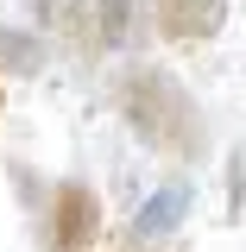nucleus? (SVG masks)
I'll list each match as a JSON object with an SVG mask.
<instances>
[{"instance_id":"1","label":"nucleus","mask_w":246,"mask_h":252,"mask_svg":"<svg viewBox=\"0 0 246 252\" xmlns=\"http://www.w3.org/2000/svg\"><path fill=\"white\" fill-rule=\"evenodd\" d=\"M114 101H120L126 126H133L152 152H164V158H202L209 126H202V114H196V101H189V89L177 82V76L139 63V69H126V76H120Z\"/></svg>"},{"instance_id":"2","label":"nucleus","mask_w":246,"mask_h":252,"mask_svg":"<svg viewBox=\"0 0 246 252\" xmlns=\"http://www.w3.org/2000/svg\"><path fill=\"white\" fill-rule=\"evenodd\" d=\"M101 227V202L89 183H57L51 189V252H89Z\"/></svg>"},{"instance_id":"3","label":"nucleus","mask_w":246,"mask_h":252,"mask_svg":"<svg viewBox=\"0 0 246 252\" xmlns=\"http://www.w3.org/2000/svg\"><path fill=\"white\" fill-rule=\"evenodd\" d=\"M152 19L171 44H202L227 26V0H152Z\"/></svg>"},{"instance_id":"4","label":"nucleus","mask_w":246,"mask_h":252,"mask_svg":"<svg viewBox=\"0 0 246 252\" xmlns=\"http://www.w3.org/2000/svg\"><path fill=\"white\" fill-rule=\"evenodd\" d=\"M38 6V19L57 32L70 51H107V38H101V13H95V0H32Z\"/></svg>"},{"instance_id":"5","label":"nucleus","mask_w":246,"mask_h":252,"mask_svg":"<svg viewBox=\"0 0 246 252\" xmlns=\"http://www.w3.org/2000/svg\"><path fill=\"white\" fill-rule=\"evenodd\" d=\"M183 215H189V189L183 183H164V189H152L145 208L133 215V233H145V240H152V233H171Z\"/></svg>"},{"instance_id":"6","label":"nucleus","mask_w":246,"mask_h":252,"mask_svg":"<svg viewBox=\"0 0 246 252\" xmlns=\"http://www.w3.org/2000/svg\"><path fill=\"white\" fill-rule=\"evenodd\" d=\"M38 63H44V44H38V38H26V32H13V26H0V69L32 76Z\"/></svg>"},{"instance_id":"7","label":"nucleus","mask_w":246,"mask_h":252,"mask_svg":"<svg viewBox=\"0 0 246 252\" xmlns=\"http://www.w3.org/2000/svg\"><path fill=\"white\" fill-rule=\"evenodd\" d=\"M95 13H101V38H107V51L126 44V32H133V0H95Z\"/></svg>"}]
</instances>
